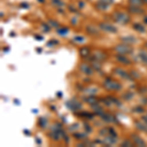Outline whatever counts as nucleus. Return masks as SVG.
I'll return each instance as SVG.
<instances>
[{"instance_id": "nucleus-5", "label": "nucleus", "mask_w": 147, "mask_h": 147, "mask_svg": "<svg viewBox=\"0 0 147 147\" xmlns=\"http://www.w3.org/2000/svg\"><path fill=\"white\" fill-rule=\"evenodd\" d=\"M80 70L82 71V73L86 74V75H91L92 74V69L90 66L86 65V64H82V66H80Z\"/></svg>"}, {"instance_id": "nucleus-2", "label": "nucleus", "mask_w": 147, "mask_h": 147, "mask_svg": "<svg viewBox=\"0 0 147 147\" xmlns=\"http://www.w3.org/2000/svg\"><path fill=\"white\" fill-rule=\"evenodd\" d=\"M115 50L120 54V55H125L132 52V48L127 44H119L115 47Z\"/></svg>"}, {"instance_id": "nucleus-7", "label": "nucleus", "mask_w": 147, "mask_h": 147, "mask_svg": "<svg viewBox=\"0 0 147 147\" xmlns=\"http://www.w3.org/2000/svg\"><path fill=\"white\" fill-rule=\"evenodd\" d=\"M115 73H116V74H118V75H119L120 77L124 78V79H129V76L127 75V73H125V71H123V70H122V69H116V70H115Z\"/></svg>"}, {"instance_id": "nucleus-1", "label": "nucleus", "mask_w": 147, "mask_h": 147, "mask_svg": "<svg viewBox=\"0 0 147 147\" xmlns=\"http://www.w3.org/2000/svg\"><path fill=\"white\" fill-rule=\"evenodd\" d=\"M114 19L117 23L119 24H123V25H125L129 22V17L127 13H124V12H117V13L114 14Z\"/></svg>"}, {"instance_id": "nucleus-16", "label": "nucleus", "mask_w": 147, "mask_h": 147, "mask_svg": "<svg viewBox=\"0 0 147 147\" xmlns=\"http://www.w3.org/2000/svg\"><path fill=\"white\" fill-rule=\"evenodd\" d=\"M140 57H141V59L144 61V62L147 63V53H145V52H141Z\"/></svg>"}, {"instance_id": "nucleus-8", "label": "nucleus", "mask_w": 147, "mask_h": 147, "mask_svg": "<svg viewBox=\"0 0 147 147\" xmlns=\"http://www.w3.org/2000/svg\"><path fill=\"white\" fill-rule=\"evenodd\" d=\"M129 4L130 6H134V7H140L143 4L142 0H129Z\"/></svg>"}, {"instance_id": "nucleus-4", "label": "nucleus", "mask_w": 147, "mask_h": 147, "mask_svg": "<svg viewBox=\"0 0 147 147\" xmlns=\"http://www.w3.org/2000/svg\"><path fill=\"white\" fill-rule=\"evenodd\" d=\"M99 28H100L102 30H105V32H117V28L114 27V26L110 25V24H107V23H101L100 25H99Z\"/></svg>"}, {"instance_id": "nucleus-18", "label": "nucleus", "mask_w": 147, "mask_h": 147, "mask_svg": "<svg viewBox=\"0 0 147 147\" xmlns=\"http://www.w3.org/2000/svg\"><path fill=\"white\" fill-rule=\"evenodd\" d=\"M122 145H123V146H127V145H129V146H131L132 144L130 143V142H129V140H125V141L124 142V143L122 144Z\"/></svg>"}, {"instance_id": "nucleus-19", "label": "nucleus", "mask_w": 147, "mask_h": 147, "mask_svg": "<svg viewBox=\"0 0 147 147\" xmlns=\"http://www.w3.org/2000/svg\"><path fill=\"white\" fill-rule=\"evenodd\" d=\"M58 32H60V34H65V32H68V28H64L63 30H58Z\"/></svg>"}, {"instance_id": "nucleus-17", "label": "nucleus", "mask_w": 147, "mask_h": 147, "mask_svg": "<svg viewBox=\"0 0 147 147\" xmlns=\"http://www.w3.org/2000/svg\"><path fill=\"white\" fill-rule=\"evenodd\" d=\"M100 2H103V3L107 4V5H110L114 2V0H100Z\"/></svg>"}, {"instance_id": "nucleus-21", "label": "nucleus", "mask_w": 147, "mask_h": 147, "mask_svg": "<svg viewBox=\"0 0 147 147\" xmlns=\"http://www.w3.org/2000/svg\"><path fill=\"white\" fill-rule=\"evenodd\" d=\"M145 2H146V3H147V0H145Z\"/></svg>"}, {"instance_id": "nucleus-15", "label": "nucleus", "mask_w": 147, "mask_h": 147, "mask_svg": "<svg viewBox=\"0 0 147 147\" xmlns=\"http://www.w3.org/2000/svg\"><path fill=\"white\" fill-rule=\"evenodd\" d=\"M53 4L55 6H59V7H62L64 5V3L61 0H53Z\"/></svg>"}, {"instance_id": "nucleus-6", "label": "nucleus", "mask_w": 147, "mask_h": 147, "mask_svg": "<svg viewBox=\"0 0 147 147\" xmlns=\"http://www.w3.org/2000/svg\"><path fill=\"white\" fill-rule=\"evenodd\" d=\"M132 137H134L132 139H134V143L137 144V146H145V143H144V141L142 140V139L139 136H136V134H132Z\"/></svg>"}, {"instance_id": "nucleus-10", "label": "nucleus", "mask_w": 147, "mask_h": 147, "mask_svg": "<svg viewBox=\"0 0 147 147\" xmlns=\"http://www.w3.org/2000/svg\"><path fill=\"white\" fill-rule=\"evenodd\" d=\"M129 11L134 14H141L142 12H143V10L140 9V7H134V6H130Z\"/></svg>"}, {"instance_id": "nucleus-3", "label": "nucleus", "mask_w": 147, "mask_h": 147, "mask_svg": "<svg viewBox=\"0 0 147 147\" xmlns=\"http://www.w3.org/2000/svg\"><path fill=\"white\" fill-rule=\"evenodd\" d=\"M104 86L107 89H110V90H119L121 88V85L117 82L111 79H107L104 82Z\"/></svg>"}, {"instance_id": "nucleus-9", "label": "nucleus", "mask_w": 147, "mask_h": 147, "mask_svg": "<svg viewBox=\"0 0 147 147\" xmlns=\"http://www.w3.org/2000/svg\"><path fill=\"white\" fill-rule=\"evenodd\" d=\"M136 127H137V129H139L140 130H142V131H147V125L145 124V123L137 122Z\"/></svg>"}, {"instance_id": "nucleus-22", "label": "nucleus", "mask_w": 147, "mask_h": 147, "mask_svg": "<svg viewBox=\"0 0 147 147\" xmlns=\"http://www.w3.org/2000/svg\"><path fill=\"white\" fill-rule=\"evenodd\" d=\"M146 46H147V44H146Z\"/></svg>"}, {"instance_id": "nucleus-11", "label": "nucleus", "mask_w": 147, "mask_h": 147, "mask_svg": "<svg viewBox=\"0 0 147 147\" xmlns=\"http://www.w3.org/2000/svg\"><path fill=\"white\" fill-rule=\"evenodd\" d=\"M89 53H90V50H89L87 47H84V48L80 49V55L82 57H86L89 55Z\"/></svg>"}, {"instance_id": "nucleus-14", "label": "nucleus", "mask_w": 147, "mask_h": 147, "mask_svg": "<svg viewBox=\"0 0 147 147\" xmlns=\"http://www.w3.org/2000/svg\"><path fill=\"white\" fill-rule=\"evenodd\" d=\"M134 28H136V30H138V32H143L144 30H145V28H144L143 27H142L141 25H139V24H136V25L134 26Z\"/></svg>"}, {"instance_id": "nucleus-20", "label": "nucleus", "mask_w": 147, "mask_h": 147, "mask_svg": "<svg viewBox=\"0 0 147 147\" xmlns=\"http://www.w3.org/2000/svg\"><path fill=\"white\" fill-rule=\"evenodd\" d=\"M144 22H145V23L147 24V17H145V18H144Z\"/></svg>"}, {"instance_id": "nucleus-13", "label": "nucleus", "mask_w": 147, "mask_h": 147, "mask_svg": "<svg viewBox=\"0 0 147 147\" xmlns=\"http://www.w3.org/2000/svg\"><path fill=\"white\" fill-rule=\"evenodd\" d=\"M117 59H118V61H120V62H122V63H124V64H129V61L127 60V58H125L124 56H121V55H119L117 57Z\"/></svg>"}, {"instance_id": "nucleus-12", "label": "nucleus", "mask_w": 147, "mask_h": 147, "mask_svg": "<svg viewBox=\"0 0 147 147\" xmlns=\"http://www.w3.org/2000/svg\"><path fill=\"white\" fill-rule=\"evenodd\" d=\"M108 6L109 5H107V4L103 3V2H100V1H99V3H97V8L100 9V10H106V9L108 8Z\"/></svg>"}]
</instances>
